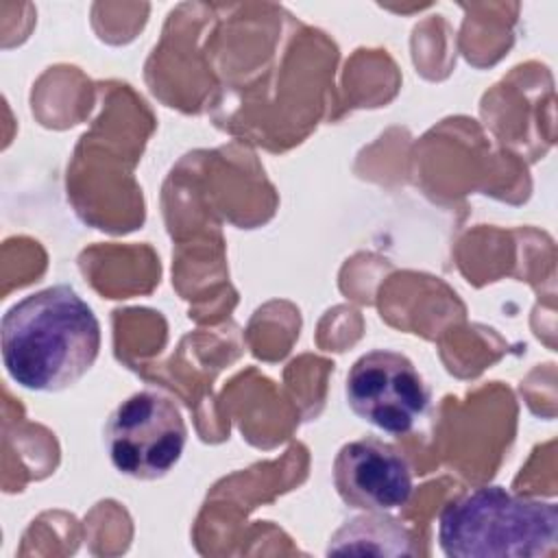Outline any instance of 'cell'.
<instances>
[{
    "label": "cell",
    "instance_id": "obj_5",
    "mask_svg": "<svg viewBox=\"0 0 558 558\" xmlns=\"http://www.w3.org/2000/svg\"><path fill=\"white\" fill-rule=\"evenodd\" d=\"M333 486L340 499L364 512L403 508L414 490L405 456L379 438H360L340 447L333 460Z\"/></svg>",
    "mask_w": 558,
    "mask_h": 558
},
{
    "label": "cell",
    "instance_id": "obj_1",
    "mask_svg": "<svg viewBox=\"0 0 558 558\" xmlns=\"http://www.w3.org/2000/svg\"><path fill=\"white\" fill-rule=\"evenodd\" d=\"M7 375L33 392L74 386L100 353V323L70 286H50L13 303L0 325Z\"/></svg>",
    "mask_w": 558,
    "mask_h": 558
},
{
    "label": "cell",
    "instance_id": "obj_6",
    "mask_svg": "<svg viewBox=\"0 0 558 558\" xmlns=\"http://www.w3.org/2000/svg\"><path fill=\"white\" fill-rule=\"evenodd\" d=\"M408 530L388 512H366L347 521L329 541V554H412Z\"/></svg>",
    "mask_w": 558,
    "mask_h": 558
},
{
    "label": "cell",
    "instance_id": "obj_4",
    "mask_svg": "<svg viewBox=\"0 0 558 558\" xmlns=\"http://www.w3.org/2000/svg\"><path fill=\"white\" fill-rule=\"evenodd\" d=\"M344 395L357 418L395 436L412 432L429 403V390L412 360L388 349L368 351L353 362Z\"/></svg>",
    "mask_w": 558,
    "mask_h": 558
},
{
    "label": "cell",
    "instance_id": "obj_2",
    "mask_svg": "<svg viewBox=\"0 0 558 558\" xmlns=\"http://www.w3.org/2000/svg\"><path fill=\"white\" fill-rule=\"evenodd\" d=\"M438 545L449 558H545L558 547V506L480 486L442 508Z\"/></svg>",
    "mask_w": 558,
    "mask_h": 558
},
{
    "label": "cell",
    "instance_id": "obj_3",
    "mask_svg": "<svg viewBox=\"0 0 558 558\" xmlns=\"http://www.w3.org/2000/svg\"><path fill=\"white\" fill-rule=\"evenodd\" d=\"M105 442L116 471L133 480H159L181 460L187 425L170 397L140 390L111 412Z\"/></svg>",
    "mask_w": 558,
    "mask_h": 558
}]
</instances>
